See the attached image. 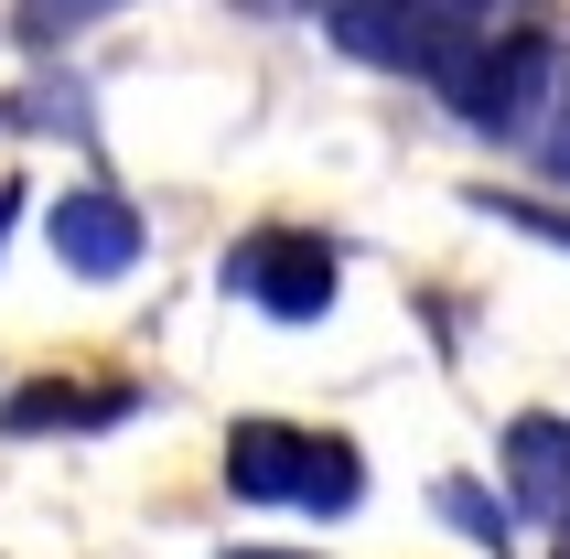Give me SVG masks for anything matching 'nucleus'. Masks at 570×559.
Wrapping results in <instances>:
<instances>
[{"instance_id":"1","label":"nucleus","mask_w":570,"mask_h":559,"mask_svg":"<svg viewBox=\"0 0 570 559\" xmlns=\"http://www.w3.org/2000/svg\"><path fill=\"white\" fill-rule=\"evenodd\" d=\"M226 496L237 506H291V517H355L366 463H355V441L302 431V420H237L226 431Z\"/></svg>"},{"instance_id":"2","label":"nucleus","mask_w":570,"mask_h":559,"mask_svg":"<svg viewBox=\"0 0 570 559\" xmlns=\"http://www.w3.org/2000/svg\"><path fill=\"white\" fill-rule=\"evenodd\" d=\"M495 11L507 0H334L323 22L345 43L355 65H387V76H420V87H442L452 65H474L495 43Z\"/></svg>"},{"instance_id":"3","label":"nucleus","mask_w":570,"mask_h":559,"mask_svg":"<svg viewBox=\"0 0 570 559\" xmlns=\"http://www.w3.org/2000/svg\"><path fill=\"white\" fill-rule=\"evenodd\" d=\"M549 87H560V55H549L539 32H495V43H484L474 65H452L431 97H442L463 129H484V140H528L539 108H549Z\"/></svg>"},{"instance_id":"4","label":"nucleus","mask_w":570,"mask_h":559,"mask_svg":"<svg viewBox=\"0 0 570 559\" xmlns=\"http://www.w3.org/2000/svg\"><path fill=\"white\" fill-rule=\"evenodd\" d=\"M216 280L237 302H258L269 323H323L334 312V237H313V226H258V237L226 248Z\"/></svg>"},{"instance_id":"5","label":"nucleus","mask_w":570,"mask_h":559,"mask_svg":"<svg viewBox=\"0 0 570 559\" xmlns=\"http://www.w3.org/2000/svg\"><path fill=\"white\" fill-rule=\"evenodd\" d=\"M55 258H65V280H129L140 269V205L108 184H65L55 194Z\"/></svg>"},{"instance_id":"6","label":"nucleus","mask_w":570,"mask_h":559,"mask_svg":"<svg viewBox=\"0 0 570 559\" xmlns=\"http://www.w3.org/2000/svg\"><path fill=\"white\" fill-rule=\"evenodd\" d=\"M495 463H507V506L517 517H539V528L570 538V420L560 409H517Z\"/></svg>"},{"instance_id":"7","label":"nucleus","mask_w":570,"mask_h":559,"mask_svg":"<svg viewBox=\"0 0 570 559\" xmlns=\"http://www.w3.org/2000/svg\"><path fill=\"white\" fill-rule=\"evenodd\" d=\"M140 409V388H76V376H32V388H11L0 399V431L32 441V431H108V420H129Z\"/></svg>"},{"instance_id":"8","label":"nucleus","mask_w":570,"mask_h":559,"mask_svg":"<svg viewBox=\"0 0 570 559\" xmlns=\"http://www.w3.org/2000/svg\"><path fill=\"white\" fill-rule=\"evenodd\" d=\"M108 11H129V0H11V43L55 55V43H76V32L108 22Z\"/></svg>"},{"instance_id":"9","label":"nucleus","mask_w":570,"mask_h":559,"mask_svg":"<svg viewBox=\"0 0 570 559\" xmlns=\"http://www.w3.org/2000/svg\"><path fill=\"white\" fill-rule=\"evenodd\" d=\"M442 517H452V528H463V538H484V549H507V506L484 496V484H463V473H452V484H442Z\"/></svg>"},{"instance_id":"10","label":"nucleus","mask_w":570,"mask_h":559,"mask_svg":"<svg viewBox=\"0 0 570 559\" xmlns=\"http://www.w3.org/2000/svg\"><path fill=\"white\" fill-rule=\"evenodd\" d=\"M22 119L32 129H87V87H76V76H65V87L43 76V87H22Z\"/></svg>"},{"instance_id":"11","label":"nucleus","mask_w":570,"mask_h":559,"mask_svg":"<svg viewBox=\"0 0 570 559\" xmlns=\"http://www.w3.org/2000/svg\"><path fill=\"white\" fill-rule=\"evenodd\" d=\"M484 216L528 226V237H549V248H570V216H549V205H517V194H484Z\"/></svg>"},{"instance_id":"12","label":"nucleus","mask_w":570,"mask_h":559,"mask_svg":"<svg viewBox=\"0 0 570 559\" xmlns=\"http://www.w3.org/2000/svg\"><path fill=\"white\" fill-rule=\"evenodd\" d=\"M226 559H313V549H226Z\"/></svg>"},{"instance_id":"13","label":"nucleus","mask_w":570,"mask_h":559,"mask_svg":"<svg viewBox=\"0 0 570 559\" xmlns=\"http://www.w3.org/2000/svg\"><path fill=\"white\" fill-rule=\"evenodd\" d=\"M11 216H22V205H11V194H0V248H11Z\"/></svg>"},{"instance_id":"14","label":"nucleus","mask_w":570,"mask_h":559,"mask_svg":"<svg viewBox=\"0 0 570 559\" xmlns=\"http://www.w3.org/2000/svg\"><path fill=\"white\" fill-rule=\"evenodd\" d=\"M560 559H570V538H560Z\"/></svg>"}]
</instances>
